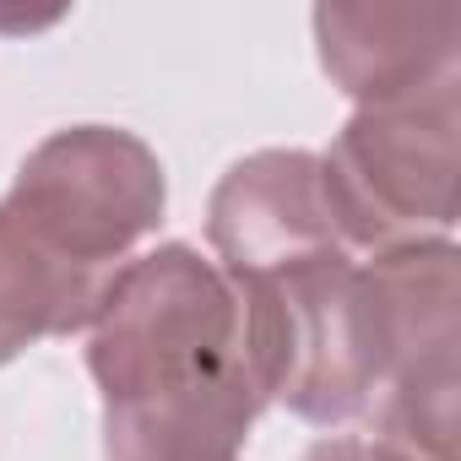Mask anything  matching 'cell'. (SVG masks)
<instances>
[{
    "label": "cell",
    "mask_w": 461,
    "mask_h": 461,
    "mask_svg": "<svg viewBox=\"0 0 461 461\" xmlns=\"http://www.w3.org/2000/svg\"><path fill=\"white\" fill-rule=\"evenodd\" d=\"M104 283L109 277L71 267L0 206V364H12L39 337L87 331Z\"/></svg>",
    "instance_id": "cell-7"
},
{
    "label": "cell",
    "mask_w": 461,
    "mask_h": 461,
    "mask_svg": "<svg viewBox=\"0 0 461 461\" xmlns=\"http://www.w3.org/2000/svg\"><path fill=\"white\" fill-rule=\"evenodd\" d=\"M163 201V163L141 136L114 125H71L28 152L0 206L71 267L109 277L114 261L158 228Z\"/></svg>",
    "instance_id": "cell-5"
},
{
    "label": "cell",
    "mask_w": 461,
    "mask_h": 461,
    "mask_svg": "<svg viewBox=\"0 0 461 461\" xmlns=\"http://www.w3.org/2000/svg\"><path fill=\"white\" fill-rule=\"evenodd\" d=\"M304 461H412V456L391 450V445L375 439V434H337V439H321Z\"/></svg>",
    "instance_id": "cell-8"
},
{
    "label": "cell",
    "mask_w": 461,
    "mask_h": 461,
    "mask_svg": "<svg viewBox=\"0 0 461 461\" xmlns=\"http://www.w3.org/2000/svg\"><path fill=\"white\" fill-rule=\"evenodd\" d=\"M109 461H240L267 407L228 277L190 245L109 272L87 321Z\"/></svg>",
    "instance_id": "cell-2"
},
{
    "label": "cell",
    "mask_w": 461,
    "mask_h": 461,
    "mask_svg": "<svg viewBox=\"0 0 461 461\" xmlns=\"http://www.w3.org/2000/svg\"><path fill=\"white\" fill-rule=\"evenodd\" d=\"M375 331V439L456 461V245L418 240L364 261Z\"/></svg>",
    "instance_id": "cell-4"
},
{
    "label": "cell",
    "mask_w": 461,
    "mask_h": 461,
    "mask_svg": "<svg viewBox=\"0 0 461 461\" xmlns=\"http://www.w3.org/2000/svg\"><path fill=\"white\" fill-rule=\"evenodd\" d=\"M315 39L331 82L369 104L429 93L456 71L461 12L456 6H321Z\"/></svg>",
    "instance_id": "cell-6"
},
{
    "label": "cell",
    "mask_w": 461,
    "mask_h": 461,
    "mask_svg": "<svg viewBox=\"0 0 461 461\" xmlns=\"http://www.w3.org/2000/svg\"><path fill=\"white\" fill-rule=\"evenodd\" d=\"M456 82L358 109L321 158L326 206L348 250H402L456 222Z\"/></svg>",
    "instance_id": "cell-3"
},
{
    "label": "cell",
    "mask_w": 461,
    "mask_h": 461,
    "mask_svg": "<svg viewBox=\"0 0 461 461\" xmlns=\"http://www.w3.org/2000/svg\"><path fill=\"white\" fill-rule=\"evenodd\" d=\"M212 245L240 299L245 358L267 402L310 423H348L375 396L364 261L342 245L321 163L256 152L212 190Z\"/></svg>",
    "instance_id": "cell-1"
}]
</instances>
